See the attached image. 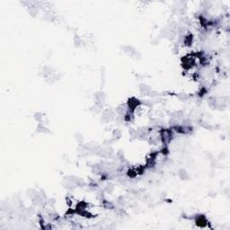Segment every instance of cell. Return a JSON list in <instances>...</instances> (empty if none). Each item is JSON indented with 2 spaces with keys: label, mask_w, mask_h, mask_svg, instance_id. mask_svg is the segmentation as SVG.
<instances>
[{
  "label": "cell",
  "mask_w": 230,
  "mask_h": 230,
  "mask_svg": "<svg viewBox=\"0 0 230 230\" xmlns=\"http://www.w3.org/2000/svg\"><path fill=\"white\" fill-rule=\"evenodd\" d=\"M196 224L202 228H204L206 225H208V219L206 218V217L203 215H200L195 218Z\"/></svg>",
  "instance_id": "cell-1"
}]
</instances>
